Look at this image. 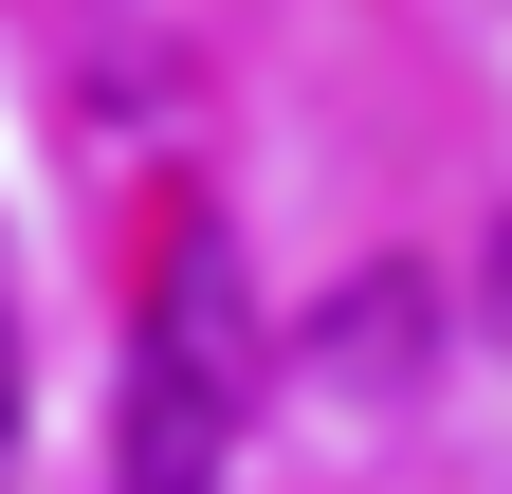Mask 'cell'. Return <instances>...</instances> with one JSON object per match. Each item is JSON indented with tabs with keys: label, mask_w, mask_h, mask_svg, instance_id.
<instances>
[{
	"label": "cell",
	"mask_w": 512,
	"mask_h": 494,
	"mask_svg": "<svg viewBox=\"0 0 512 494\" xmlns=\"http://www.w3.org/2000/svg\"><path fill=\"white\" fill-rule=\"evenodd\" d=\"M238 403H256V293H238V238L183 220L147 275V348H128V494H220Z\"/></svg>",
	"instance_id": "6da1fadb"
},
{
	"label": "cell",
	"mask_w": 512,
	"mask_h": 494,
	"mask_svg": "<svg viewBox=\"0 0 512 494\" xmlns=\"http://www.w3.org/2000/svg\"><path fill=\"white\" fill-rule=\"evenodd\" d=\"M330 330H348V366H366V385H403V366H421V275H366Z\"/></svg>",
	"instance_id": "7a4b0ae2"
},
{
	"label": "cell",
	"mask_w": 512,
	"mask_h": 494,
	"mask_svg": "<svg viewBox=\"0 0 512 494\" xmlns=\"http://www.w3.org/2000/svg\"><path fill=\"white\" fill-rule=\"evenodd\" d=\"M0 494H19V330H0Z\"/></svg>",
	"instance_id": "3957f363"
},
{
	"label": "cell",
	"mask_w": 512,
	"mask_h": 494,
	"mask_svg": "<svg viewBox=\"0 0 512 494\" xmlns=\"http://www.w3.org/2000/svg\"><path fill=\"white\" fill-rule=\"evenodd\" d=\"M494 312H512V238H494Z\"/></svg>",
	"instance_id": "277c9868"
}]
</instances>
